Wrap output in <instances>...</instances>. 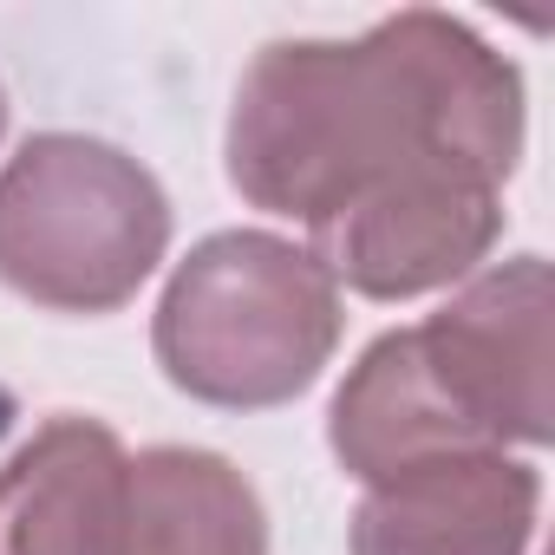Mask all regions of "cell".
Wrapping results in <instances>:
<instances>
[{
  "mask_svg": "<svg viewBox=\"0 0 555 555\" xmlns=\"http://www.w3.org/2000/svg\"><path fill=\"white\" fill-rule=\"evenodd\" d=\"M118 555H268V509L222 451L151 444L125 477Z\"/></svg>",
  "mask_w": 555,
  "mask_h": 555,
  "instance_id": "7",
  "label": "cell"
},
{
  "mask_svg": "<svg viewBox=\"0 0 555 555\" xmlns=\"http://www.w3.org/2000/svg\"><path fill=\"white\" fill-rule=\"evenodd\" d=\"M347 308L334 274L274 229L203 235L157 295L151 353L164 379L216 412L295 405L340 353Z\"/></svg>",
  "mask_w": 555,
  "mask_h": 555,
  "instance_id": "2",
  "label": "cell"
},
{
  "mask_svg": "<svg viewBox=\"0 0 555 555\" xmlns=\"http://www.w3.org/2000/svg\"><path fill=\"white\" fill-rule=\"evenodd\" d=\"M555 288L542 255L477 268L412 327L418 366L477 451H542L555 438Z\"/></svg>",
  "mask_w": 555,
  "mask_h": 555,
  "instance_id": "4",
  "label": "cell"
},
{
  "mask_svg": "<svg viewBox=\"0 0 555 555\" xmlns=\"http://www.w3.org/2000/svg\"><path fill=\"white\" fill-rule=\"evenodd\" d=\"M0 138H8V86H0Z\"/></svg>",
  "mask_w": 555,
  "mask_h": 555,
  "instance_id": "8",
  "label": "cell"
},
{
  "mask_svg": "<svg viewBox=\"0 0 555 555\" xmlns=\"http://www.w3.org/2000/svg\"><path fill=\"white\" fill-rule=\"evenodd\" d=\"M131 451L112 425L60 412L0 464V555H118Z\"/></svg>",
  "mask_w": 555,
  "mask_h": 555,
  "instance_id": "6",
  "label": "cell"
},
{
  "mask_svg": "<svg viewBox=\"0 0 555 555\" xmlns=\"http://www.w3.org/2000/svg\"><path fill=\"white\" fill-rule=\"evenodd\" d=\"M542 477L516 451H470L373 483L347 522L353 555H529Z\"/></svg>",
  "mask_w": 555,
  "mask_h": 555,
  "instance_id": "5",
  "label": "cell"
},
{
  "mask_svg": "<svg viewBox=\"0 0 555 555\" xmlns=\"http://www.w3.org/2000/svg\"><path fill=\"white\" fill-rule=\"evenodd\" d=\"M522 73L470 21L405 8L353 40H268L229 105V190L308 229L360 301L457 288L503 242L522 164Z\"/></svg>",
  "mask_w": 555,
  "mask_h": 555,
  "instance_id": "1",
  "label": "cell"
},
{
  "mask_svg": "<svg viewBox=\"0 0 555 555\" xmlns=\"http://www.w3.org/2000/svg\"><path fill=\"white\" fill-rule=\"evenodd\" d=\"M170 255V196L125 144L34 131L0 164V288L47 314H118Z\"/></svg>",
  "mask_w": 555,
  "mask_h": 555,
  "instance_id": "3",
  "label": "cell"
}]
</instances>
